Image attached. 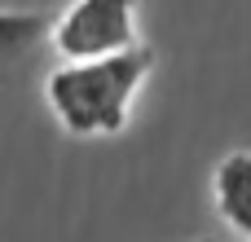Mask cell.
<instances>
[{
	"label": "cell",
	"mask_w": 251,
	"mask_h": 242,
	"mask_svg": "<svg viewBox=\"0 0 251 242\" xmlns=\"http://www.w3.org/2000/svg\"><path fill=\"white\" fill-rule=\"evenodd\" d=\"M154 71V53L146 44H132L124 53L106 57H79L57 62L44 79V101L62 132L88 141V137H119L132 119V101L141 84Z\"/></svg>",
	"instance_id": "1"
},
{
	"label": "cell",
	"mask_w": 251,
	"mask_h": 242,
	"mask_svg": "<svg viewBox=\"0 0 251 242\" xmlns=\"http://www.w3.org/2000/svg\"><path fill=\"white\" fill-rule=\"evenodd\" d=\"M132 44H141L137 0H71L49 26V48L57 53V62L106 57Z\"/></svg>",
	"instance_id": "2"
},
{
	"label": "cell",
	"mask_w": 251,
	"mask_h": 242,
	"mask_svg": "<svg viewBox=\"0 0 251 242\" xmlns=\"http://www.w3.org/2000/svg\"><path fill=\"white\" fill-rule=\"evenodd\" d=\"M49 18L35 9H0V88L22 84L44 48H49Z\"/></svg>",
	"instance_id": "3"
},
{
	"label": "cell",
	"mask_w": 251,
	"mask_h": 242,
	"mask_svg": "<svg viewBox=\"0 0 251 242\" xmlns=\"http://www.w3.org/2000/svg\"><path fill=\"white\" fill-rule=\"evenodd\" d=\"M212 198H216L221 220L243 242H251V150H234V154H225L216 163Z\"/></svg>",
	"instance_id": "4"
},
{
	"label": "cell",
	"mask_w": 251,
	"mask_h": 242,
	"mask_svg": "<svg viewBox=\"0 0 251 242\" xmlns=\"http://www.w3.org/2000/svg\"><path fill=\"white\" fill-rule=\"evenodd\" d=\"M199 242H212V238H199Z\"/></svg>",
	"instance_id": "5"
}]
</instances>
